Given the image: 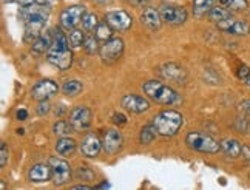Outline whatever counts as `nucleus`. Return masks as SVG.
I'll return each mask as SVG.
<instances>
[{"label":"nucleus","instance_id":"f257e3e1","mask_svg":"<svg viewBox=\"0 0 250 190\" xmlns=\"http://www.w3.org/2000/svg\"><path fill=\"white\" fill-rule=\"evenodd\" d=\"M50 17V9L41 3H31L21 9V19L25 23V42L34 43L42 34L43 26Z\"/></svg>","mask_w":250,"mask_h":190},{"label":"nucleus","instance_id":"f03ea898","mask_svg":"<svg viewBox=\"0 0 250 190\" xmlns=\"http://www.w3.org/2000/svg\"><path fill=\"white\" fill-rule=\"evenodd\" d=\"M48 62L59 70H68L73 63V54L70 51V42L61 30H54V39L48 50Z\"/></svg>","mask_w":250,"mask_h":190},{"label":"nucleus","instance_id":"7ed1b4c3","mask_svg":"<svg viewBox=\"0 0 250 190\" xmlns=\"http://www.w3.org/2000/svg\"><path fill=\"white\" fill-rule=\"evenodd\" d=\"M142 88L151 101L161 104V106H178L182 102L181 96L175 90L159 81H148L142 85Z\"/></svg>","mask_w":250,"mask_h":190},{"label":"nucleus","instance_id":"20e7f679","mask_svg":"<svg viewBox=\"0 0 250 190\" xmlns=\"http://www.w3.org/2000/svg\"><path fill=\"white\" fill-rule=\"evenodd\" d=\"M184 124V118L179 111L166 110L161 111L153 118V126L156 127L158 133L162 136H173L179 131V128Z\"/></svg>","mask_w":250,"mask_h":190},{"label":"nucleus","instance_id":"39448f33","mask_svg":"<svg viewBox=\"0 0 250 190\" xmlns=\"http://www.w3.org/2000/svg\"><path fill=\"white\" fill-rule=\"evenodd\" d=\"M186 144L190 148L203 151V153H216L218 150H221V144H218V141L208 135H204V133H188Z\"/></svg>","mask_w":250,"mask_h":190},{"label":"nucleus","instance_id":"423d86ee","mask_svg":"<svg viewBox=\"0 0 250 190\" xmlns=\"http://www.w3.org/2000/svg\"><path fill=\"white\" fill-rule=\"evenodd\" d=\"M50 166L53 172V183L56 186H63L71 179V167L65 159L61 158H50Z\"/></svg>","mask_w":250,"mask_h":190},{"label":"nucleus","instance_id":"0eeeda50","mask_svg":"<svg viewBox=\"0 0 250 190\" xmlns=\"http://www.w3.org/2000/svg\"><path fill=\"white\" fill-rule=\"evenodd\" d=\"M122 53H124V41L119 39V37L107 41L99 48V54H101L102 61L107 63H113V62L119 61Z\"/></svg>","mask_w":250,"mask_h":190},{"label":"nucleus","instance_id":"6e6552de","mask_svg":"<svg viewBox=\"0 0 250 190\" xmlns=\"http://www.w3.org/2000/svg\"><path fill=\"white\" fill-rule=\"evenodd\" d=\"M85 16V6L83 5H73L63 9L61 14V25L65 30H74L78 23L82 22Z\"/></svg>","mask_w":250,"mask_h":190},{"label":"nucleus","instance_id":"1a4fd4ad","mask_svg":"<svg viewBox=\"0 0 250 190\" xmlns=\"http://www.w3.org/2000/svg\"><path fill=\"white\" fill-rule=\"evenodd\" d=\"M159 74L164 79H167L168 82H173V84H186V81H187V71L182 68V66L173 63V62L161 65Z\"/></svg>","mask_w":250,"mask_h":190},{"label":"nucleus","instance_id":"9d476101","mask_svg":"<svg viewBox=\"0 0 250 190\" xmlns=\"http://www.w3.org/2000/svg\"><path fill=\"white\" fill-rule=\"evenodd\" d=\"M59 87H57V84L50 81V79H43V81H39L34 87L31 88V98L36 99V101H46L50 99L51 96L57 93Z\"/></svg>","mask_w":250,"mask_h":190},{"label":"nucleus","instance_id":"9b49d317","mask_svg":"<svg viewBox=\"0 0 250 190\" xmlns=\"http://www.w3.org/2000/svg\"><path fill=\"white\" fill-rule=\"evenodd\" d=\"M70 122L76 131L86 130L91 126V110L88 107H76L71 115H70Z\"/></svg>","mask_w":250,"mask_h":190},{"label":"nucleus","instance_id":"f8f14e48","mask_svg":"<svg viewBox=\"0 0 250 190\" xmlns=\"http://www.w3.org/2000/svg\"><path fill=\"white\" fill-rule=\"evenodd\" d=\"M105 22H107L113 30L125 31V30H128V28H131L133 19L125 11H110L105 14Z\"/></svg>","mask_w":250,"mask_h":190},{"label":"nucleus","instance_id":"ddd939ff","mask_svg":"<svg viewBox=\"0 0 250 190\" xmlns=\"http://www.w3.org/2000/svg\"><path fill=\"white\" fill-rule=\"evenodd\" d=\"M161 17L162 21L171 23V25H181L187 21V11L184 8H179V6H167L164 5L161 8Z\"/></svg>","mask_w":250,"mask_h":190},{"label":"nucleus","instance_id":"4468645a","mask_svg":"<svg viewBox=\"0 0 250 190\" xmlns=\"http://www.w3.org/2000/svg\"><path fill=\"white\" fill-rule=\"evenodd\" d=\"M218 28L221 31H226L233 36H246L250 33V25L243 21H235V19L229 17L226 21L218 22Z\"/></svg>","mask_w":250,"mask_h":190},{"label":"nucleus","instance_id":"2eb2a0df","mask_svg":"<svg viewBox=\"0 0 250 190\" xmlns=\"http://www.w3.org/2000/svg\"><path fill=\"white\" fill-rule=\"evenodd\" d=\"M124 144V138L121 135V131L118 130H107L104 133L102 138V147L105 148V151L110 155L118 153V151L122 148Z\"/></svg>","mask_w":250,"mask_h":190},{"label":"nucleus","instance_id":"dca6fc26","mask_svg":"<svg viewBox=\"0 0 250 190\" xmlns=\"http://www.w3.org/2000/svg\"><path fill=\"white\" fill-rule=\"evenodd\" d=\"M121 104L125 110H128L131 113H144L150 108L148 101L144 99L142 96H138V94H125Z\"/></svg>","mask_w":250,"mask_h":190},{"label":"nucleus","instance_id":"f3484780","mask_svg":"<svg viewBox=\"0 0 250 190\" xmlns=\"http://www.w3.org/2000/svg\"><path fill=\"white\" fill-rule=\"evenodd\" d=\"M102 147V142L99 141V138L94 135V133H88L85 135V138L81 142V153L86 158H94L99 155Z\"/></svg>","mask_w":250,"mask_h":190},{"label":"nucleus","instance_id":"a211bd4d","mask_svg":"<svg viewBox=\"0 0 250 190\" xmlns=\"http://www.w3.org/2000/svg\"><path fill=\"white\" fill-rule=\"evenodd\" d=\"M28 178L31 183H46L48 179L53 178L51 166L50 164H36L30 169L28 172Z\"/></svg>","mask_w":250,"mask_h":190},{"label":"nucleus","instance_id":"6ab92c4d","mask_svg":"<svg viewBox=\"0 0 250 190\" xmlns=\"http://www.w3.org/2000/svg\"><path fill=\"white\" fill-rule=\"evenodd\" d=\"M141 22L146 25L148 30H159L161 25H162V17L161 13L156 11L155 8H146L144 13L141 14Z\"/></svg>","mask_w":250,"mask_h":190},{"label":"nucleus","instance_id":"aec40b11","mask_svg":"<svg viewBox=\"0 0 250 190\" xmlns=\"http://www.w3.org/2000/svg\"><path fill=\"white\" fill-rule=\"evenodd\" d=\"M53 39H54V31H50V30L45 31V33L42 31V34L37 37L36 42L33 43V51L39 53V54L48 51V50H50L51 43H53Z\"/></svg>","mask_w":250,"mask_h":190},{"label":"nucleus","instance_id":"412c9836","mask_svg":"<svg viewBox=\"0 0 250 190\" xmlns=\"http://www.w3.org/2000/svg\"><path fill=\"white\" fill-rule=\"evenodd\" d=\"M221 144V150L224 151V155L229 156V158H238L241 155V144H239V141L233 139V138H226L219 142Z\"/></svg>","mask_w":250,"mask_h":190},{"label":"nucleus","instance_id":"4be33fe9","mask_svg":"<svg viewBox=\"0 0 250 190\" xmlns=\"http://www.w3.org/2000/svg\"><path fill=\"white\" fill-rule=\"evenodd\" d=\"M76 150V141L71 138H62L56 142V151L62 156H70Z\"/></svg>","mask_w":250,"mask_h":190},{"label":"nucleus","instance_id":"5701e85b","mask_svg":"<svg viewBox=\"0 0 250 190\" xmlns=\"http://www.w3.org/2000/svg\"><path fill=\"white\" fill-rule=\"evenodd\" d=\"M216 0H195L193 2V16L201 19L206 14L210 13V9L213 8Z\"/></svg>","mask_w":250,"mask_h":190},{"label":"nucleus","instance_id":"b1692460","mask_svg":"<svg viewBox=\"0 0 250 190\" xmlns=\"http://www.w3.org/2000/svg\"><path fill=\"white\" fill-rule=\"evenodd\" d=\"M156 135H159V133H158V130H156L155 126H153V124L146 126V127L142 128L141 135H139L141 144H142V146H148V144H151V142L156 139Z\"/></svg>","mask_w":250,"mask_h":190},{"label":"nucleus","instance_id":"393cba45","mask_svg":"<svg viewBox=\"0 0 250 190\" xmlns=\"http://www.w3.org/2000/svg\"><path fill=\"white\" fill-rule=\"evenodd\" d=\"M83 85L79 81H66L62 85V91L66 94V96H78V94L82 91Z\"/></svg>","mask_w":250,"mask_h":190},{"label":"nucleus","instance_id":"a878e982","mask_svg":"<svg viewBox=\"0 0 250 190\" xmlns=\"http://www.w3.org/2000/svg\"><path fill=\"white\" fill-rule=\"evenodd\" d=\"M230 13H232L230 9L216 6V8H211V9H210L208 17H210V21H213V22L218 23V22H221V21H226V19L232 17V14H230Z\"/></svg>","mask_w":250,"mask_h":190},{"label":"nucleus","instance_id":"bb28decb","mask_svg":"<svg viewBox=\"0 0 250 190\" xmlns=\"http://www.w3.org/2000/svg\"><path fill=\"white\" fill-rule=\"evenodd\" d=\"M113 36V28L105 22V23H99L98 28H96V37H98V41H110Z\"/></svg>","mask_w":250,"mask_h":190},{"label":"nucleus","instance_id":"cd10ccee","mask_svg":"<svg viewBox=\"0 0 250 190\" xmlns=\"http://www.w3.org/2000/svg\"><path fill=\"white\" fill-rule=\"evenodd\" d=\"M53 130H54L56 135H59V136H66V135H70V133H71L74 128H73V126H71V122L59 121V122H56V124H54Z\"/></svg>","mask_w":250,"mask_h":190},{"label":"nucleus","instance_id":"c85d7f7f","mask_svg":"<svg viewBox=\"0 0 250 190\" xmlns=\"http://www.w3.org/2000/svg\"><path fill=\"white\" fill-rule=\"evenodd\" d=\"M99 25V21H98V16L96 14H85L83 19H82V26L85 31H94L96 28Z\"/></svg>","mask_w":250,"mask_h":190},{"label":"nucleus","instance_id":"c756f323","mask_svg":"<svg viewBox=\"0 0 250 190\" xmlns=\"http://www.w3.org/2000/svg\"><path fill=\"white\" fill-rule=\"evenodd\" d=\"M68 42H70V46H73V48H79L81 45H83L85 36H83L82 30H73L68 36Z\"/></svg>","mask_w":250,"mask_h":190},{"label":"nucleus","instance_id":"7c9ffc66","mask_svg":"<svg viewBox=\"0 0 250 190\" xmlns=\"http://www.w3.org/2000/svg\"><path fill=\"white\" fill-rule=\"evenodd\" d=\"M247 6H249L247 0H229V3H227V8L233 13L244 11V9H247Z\"/></svg>","mask_w":250,"mask_h":190},{"label":"nucleus","instance_id":"2f4dec72","mask_svg":"<svg viewBox=\"0 0 250 190\" xmlns=\"http://www.w3.org/2000/svg\"><path fill=\"white\" fill-rule=\"evenodd\" d=\"M83 48L88 54H94L96 51H98V37H94V36L86 37L85 42H83Z\"/></svg>","mask_w":250,"mask_h":190},{"label":"nucleus","instance_id":"473e14b6","mask_svg":"<svg viewBox=\"0 0 250 190\" xmlns=\"http://www.w3.org/2000/svg\"><path fill=\"white\" fill-rule=\"evenodd\" d=\"M235 127H236V130L239 133H247V130H249V121L246 118H238Z\"/></svg>","mask_w":250,"mask_h":190},{"label":"nucleus","instance_id":"72a5a7b5","mask_svg":"<svg viewBox=\"0 0 250 190\" xmlns=\"http://www.w3.org/2000/svg\"><path fill=\"white\" fill-rule=\"evenodd\" d=\"M78 176L82 178V179H86V181H90V179H91L94 175H93L86 167H79V170H78Z\"/></svg>","mask_w":250,"mask_h":190},{"label":"nucleus","instance_id":"f704fd0d","mask_svg":"<svg viewBox=\"0 0 250 190\" xmlns=\"http://www.w3.org/2000/svg\"><path fill=\"white\" fill-rule=\"evenodd\" d=\"M249 74H250V68L247 65H243V66H239V70L236 73L238 76V79H241V81H246L249 78Z\"/></svg>","mask_w":250,"mask_h":190},{"label":"nucleus","instance_id":"c9c22d12","mask_svg":"<svg viewBox=\"0 0 250 190\" xmlns=\"http://www.w3.org/2000/svg\"><path fill=\"white\" fill-rule=\"evenodd\" d=\"M50 104H48V101H41V104L37 106V113H39L41 116H43V115H46L48 111H50Z\"/></svg>","mask_w":250,"mask_h":190},{"label":"nucleus","instance_id":"e433bc0d","mask_svg":"<svg viewBox=\"0 0 250 190\" xmlns=\"http://www.w3.org/2000/svg\"><path fill=\"white\" fill-rule=\"evenodd\" d=\"M113 122L116 126H124L125 122H127V116L122 115V113H114V115H113Z\"/></svg>","mask_w":250,"mask_h":190},{"label":"nucleus","instance_id":"4c0bfd02","mask_svg":"<svg viewBox=\"0 0 250 190\" xmlns=\"http://www.w3.org/2000/svg\"><path fill=\"white\" fill-rule=\"evenodd\" d=\"M239 111H241L243 115H246V116H250V99L243 101L241 104H239Z\"/></svg>","mask_w":250,"mask_h":190},{"label":"nucleus","instance_id":"58836bf2","mask_svg":"<svg viewBox=\"0 0 250 190\" xmlns=\"http://www.w3.org/2000/svg\"><path fill=\"white\" fill-rule=\"evenodd\" d=\"M0 167H5L6 163H8V148H6V144H2V153H0Z\"/></svg>","mask_w":250,"mask_h":190},{"label":"nucleus","instance_id":"ea45409f","mask_svg":"<svg viewBox=\"0 0 250 190\" xmlns=\"http://www.w3.org/2000/svg\"><path fill=\"white\" fill-rule=\"evenodd\" d=\"M125 2L133 6H144V5H147L150 0H125Z\"/></svg>","mask_w":250,"mask_h":190},{"label":"nucleus","instance_id":"a19ab883","mask_svg":"<svg viewBox=\"0 0 250 190\" xmlns=\"http://www.w3.org/2000/svg\"><path fill=\"white\" fill-rule=\"evenodd\" d=\"M16 116H17L19 121H25V119L28 118V111L22 108V110H19V111L16 113Z\"/></svg>","mask_w":250,"mask_h":190},{"label":"nucleus","instance_id":"79ce46f5","mask_svg":"<svg viewBox=\"0 0 250 190\" xmlns=\"http://www.w3.org/2000/svg\"><path fill=\"white\" fill-rule=\"evenodd\" d=\"M241 153H243V156H244L247 161H250V146H243Z\"/></svg>","mask_w":250,"mask_h":190},{"label":"nucleus","instance_id":"37998d69","mask_svg":"<svg viewBox=\"0 0 250 190\" xmlns=\"http://www.w3.org/2000/svg\"><path fill=\"white\" fill-rule=\"evenodd\" d=\"M6 2V0H5ZM8 2H13V0H8ZM14 2H17V3H21V5H23V6H26V5H31L34 0H14Z\"/></svg>","mask_w":250,"mask_h":190},{"label":"nucleus","instance_id":"c03bdc74","mask_svg":"<svg viewBox=\"0 0 250 190\" xmlns=\"http://www.w3.org/2000/svg\"><path fill=\"white\" fill-rule=\"evenodd\" d=\"M36 3H41V5H48V3H51L54 2V0H34Z\"/></svg>","mask_w":250,"mask_h":190},{"label":"nucleus","instance_id":"a18cd8bd","mask_svg":"<svg viewBox=\"0 0 250 190\" xmlns=\"http://www.w3.org/2000/svg\"><path fill=\"white\" fill-rule=\"evenodd\" d=\"M73 189H74V190H81V189L86 190V189H91V187H90V186H85V184H82V186H74Z\"/></svg>","mask_w":250,"mask_h":190},{"label":"nucleus","instance_id":"49530a36","mask_svg":"<svg viewBox=\"0 0 250 190\" xmlns=\"http://www.w3.org/2000/svg\"><path fill=\"white\" fill-rule=\"evenodd\" d=\"M98 187H99V189H105V187H110V184H108V183H102V184H99Z\"/></svg>","mask_w":250,"mask_h":190},{"label":"nucleus","instance_id":"de8ad7c7","mask_svg":"<svg viewBox=\"0 0 250 190\" xmlns=\"http://www.w3.org/2000/svg\"><path fill=\"white\" fill-rule=\"evenodd\" d=\"M219 3H221V5H224V6H227V3H229V0H219Z\"/></svg>","mask_w":250,"mask_h":190},{"label":"nucleus","instance_id":"09e8293b","mask_svg":"<svg viewBox=\"0 0 250 190\" xmlns=\"http://www.w3.org/2000/svg\"><path fill=\"white\" fill-rule=\"evenodd\" d=\"M244 84H246V85H249V87H250V74H249V78L244 81Z\"/></svg>","mask_w":250,"mask_h":190},{"label":"nucleus","instance_id":"8fccbe9b","mask_svg":"<svg viewBox=\"0 0 250 190\" xmlns=\"http://www.w3.org/2000/svg\"><path fill=\"white\" fill-rule=\"evenodd\" d=\"M96 2H99V3H108L110 0H96Z\"/></svg>","mask_w":250,"mask_h":190}]
</instances>
